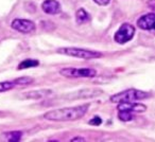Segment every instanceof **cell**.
<instances>
[{
    "instance_id": "cell-14",
    "label": "cell",
    "mask_w": 155,
    "mask_h": 142,
    "mask_svg": "<svg viewBox=\"0 0 155 142\" xmlns=\"http://www.w3.org/2000/svg\"><path fill=\"white\" fill-rule=\"evenodd\" d=\"M5 137L8 141H19L22 137V133L21 131H10V133H5Z\"/></svg>"
},
{
    "instance_id": "cell-19",
    "label": "cell",
    "mask_w": 155,
    "mask_h": 142,
    "mask_svg": "<svg viewBox=\"0 0 155 142\" xmlns=\"http://www.w3.org/2000/svg\"><path fill=\"white\" fill-rule=\"evenodd\" d=\"M97 5H102V7H105V5H107L108 3L110 2V0H94Z\"/></svg>"
},
{
    "instance_id": "cell-2",
    "label": "cell",
    "mask_w": 155,
    "mask_h": 142,
    "mask_svg": "<svg viewBox=\"0 0 155 142\" xmlns=\"http://www.w3.org/2000/svg\"><path fill=\"white\" fill-rule=\"evenodd\" d=\"M58 53L62 55L71 56V57L81 58V60H94V58H100L103 54L101 52L95 51V50L89 49H83V48H77V47H64L58 49Z\"/></svg>"
},
{
    "instance_id": "cell-10",
    "label": "cell",
    "mask_w": 155,
    "mask_h": 142,
    "mask_svg": "<svg viewBox=\"0 0 155 142\" xmlns=\"http://www.w3.org/2000/svg\"><path fill=\"white\" fill-rule=\"evenodd\" d=\"M41 9L46 14L49 15H55L61 12V3L58 0H45L41 3Z\"/></svg>"
},
{
    "instance_id": "cell-12",
    "label": "cell",
    "mask_w": 155,
    "mask_h": 142,
    "mask_svg": "<svg viewBox=\"0 0 155 142\" xmlns=\"http://www.w3.org/2000/svg\"><path fill=\"white\" fill-rule=\"evenodd\" d=\"M75 21L78 24H84L91 21V14L83 8L79 9L75 13Z\"/></svg>"
},
{
    "instance_id": "cell-21",
    "label": "cell",
    "mask_w": 155,
    "mask_h": 142,
    "mask_svg": "<svg viewBox=\"0 0 155 142\" xmlns=\"http://www.w3.org/2000/svg\"><path fill=\"white\" fill-rule=\"evenodd\" d=\"M86 139H84V138L82 137H75V138H72L71 139V141H85Z\"/></svg>"
},
{
    "instance_id": "cell-9",
    "label": "cell",
    "mask_w": 155,
    "mask_h": 142,
    "mask_svg": "<svg viewBox=\"0 0 155 142\" xmlns=\"http://www.w3.org/2000/svg\"><path fill=\"white\" fill-rule=\"evenodd\" d=\"M118 110H127L131 112H144L147 110V106L141 103H135V102H122L119 103Z\"/></svg>"
},
{
    "instance_id": "cell-16",
    "label": "cell",
    "mask_w": 155,
    "mask_h": 142,
    "mask_svg": "<svg viewBox=\"0 0 155 142\" xmlns=\"http://www.w3.org/2000/svg\"><path fill=\"white\" fill-rule=\"evenodd\" d=\"M16 86V84L14 83V81H5V82H0V92L3 91H8L13 89Z\"/></svg>"
},
{
    "instance_id": "cell-11",
    "label": "cell",
    "mask_w": 155,
    "mask_h": 142,
    "mask_svg": "<svg viewBox=\"0 0 155 142\" xmlns=\"http://www.w3.org/2000/svg\"><path fill=\"white\" fill-rule=\"evenodd\" d=\"M53 91L51 89H38V90H31L28 91L24 95L25 98L27 99H32V100H38L46 98L48 95H50Z\"/></svg>"
},
{
    "instance_id": "cell-4",
    "label": "cell",
    "mask_w": 155,
    "mask_h": 142,
    "mask_svg": "<svg viewBox=\"0 0 155 142\" xmlns=\"http://www.w3.org/2000/svg\"><path fill=\"white\" fill-rule=\"evenodd\" d=\"M97 70L94 68H63L60 70V74L69 79H80V78H95L97 76Z\"/></svg>"
},
{
    "instance_id": "cell-8",
    "label": "cell",
    "mask_w": 155,
    "mask_h": 142,
    "mask_svg": "<svg viewBox=\"0 0 155 142\" xmlns=\"http://www.w3.org/2000/svg\"><path fill=\"white\" fill-rule=\"evenodd\" d=\"M137 27L143 31L155 33V13H149L140 16L137 20Z\"/></svg>"
},
{
    "instance_id": "cell-17",
    "label": "cell",
    "mask_w": 155,
    "mask_h": 142,
    "mask_svg": "<svg viewBox=\"0 0 155 142\" xmlns=\"http://www.w3.org/2000/svg\"><path fill=\"white\" fill-rule=\"evenodd\" d=\"M33 82L32 78H29V76H22V78H18L16 80H14V83L16 84V86H26L29 85Z\"/></svg>"
},
{
    "instance_id": "cell-3",
    "label": "cell",
    "mask_w": 155,
    "mask_h": 142,
    "mask_svg": "<svg viewBox=\"0 0 155 142\" xmlns=\"http://www.w3.org/2000/svg\"><path fill=\"white\" fill-rule=\"evenodd\" d=\"M150 97V93L146 92V91L139 90V89H127V90H123L121 92H118L116 95L110 97V102L113 103H122V102H134L138 101V100L147 99Z\"/></svg>"
},
{
    "instance_id": "cell-18",
    "label": "cell",
    "mask_w": 155,
    "mask_h": 142,
    "mask_svg": "<svg viewBox=\"0 0 155 142\" xmlns=\"http://www.w3.org/2000/svg\"><path fill=\"white\" fill-rule=\"evenodd\" d=\"M89 124L91 125H95V126H99V125H101L102 123V119L100 118L99 116H95L94 118H91V120H89Z\"/></svg>"
},
{
    "instance_id": "cell-15",
    "label": "cell",
    "mask_w": 155,
    "mask_h": 142,
    "mask_svg": "<svg viewBox=\"0 0 155 142\" xmlns=\"http://www.w3.org/2000/svg\"><path fill=\"white\" fill-rule=\"evenodd\" d=\"M118 118L119 120L123 121V122H127V121L133 120V115H132L131 111H127V110H119L118 114Z\"/></svg>"
},
{
    "instance_id": "cell-6",
    "label": "cell",
    "mask_w": 155,
    "mask_h": 142,
    "mask_svg": "<svg viewBox=\"0 0 155 142\" xmlns=\"http://www.w3.org/2000/svg\"><path fill=\"white\" fill-rule=\"evenodd\" d=\"M103 90L99 88H86V89H81L79 91L72 92L71 95H67L64 98L70 100H75V99H91V98H95L98 95H102Z\"/></svg>"
},
{
    "instance_id": "cell-13",
    "label": "cell",
    "mask_w": 155,
    "mask_h": 142,
    "mask_svg": "<svg viewBox=\"0 0 155 142\" xmlns=\"http://www.w3.org/2000/svg\"><path fill=\"white\" fill-rule=\"evenodd\" d=\"M39 65V62L37 60H32V58H27V60H22L19 65H18L17 69L18 70H24V69H29V68H34Z\"/></svg>"
},
{
    "instance_id": "cell-7",
    "label": "cell",
    "mask_w": 155,
    "mask_h": 142,
    "mask_svg": "<svg viewBox=\"0 0 155 142\" xmlns=\"http://www.w3.org/2000/svg\"><path fill=\"white\" fill-rule=\"evenodd\" d=\"M11 27L13 30L18 31L24 34H28L35 30V24L32 20L29 19H20V18H16L12 21Z\"/></svg>"
},
{
    "instance_id": "cell-20",
    "label": "cell",
    "mask_w": 155,
    "mask_h": 142,
    "mask_svg": "<svg viewBox=\"0 0 155 142\" xmlns=\"http://www.w3.org/2000/svg\"><path fill=\"white\" fill-rule=\"evenodd\" d=\"M148 5L150 9H152L155 12V0H149L148 1Z\"/></svg>"
},
{
    "instance_id": "cell-1",
    "label": "cell",
    "mask_w": 155,
    "mask_h": 142,
    "mask_svg": "<svg viewBox=\"0 0 155 142\" xmlns=\"http://www.w3.org/2000/svg\"><path fill=\"white\" fill-rule=\"evenodd\" d=\"M88 104L73 106V107H65L58 108V109L49 110L43 116L44 119L49 121H58V122H64V121H74L81 119L88 110Z\"/></svg>"
},
{
    "instance_id": "cell-5",
    "label": "cell",
    "mask_w": 155,
    "mask_h": 142,
    "mask_svg": "<svg viewBox=\"0 0 155 142\" xmlns=\"http://www.w3.org/2000/svg\"><path fill=\"white\" fill-rule=\"evenodd\" d=\"M134 35H135V28H134V26H132L131 24L125 22V24H123L122 26L118 29V31L115 33L114 39L116 43L123 45V44H127V41L132 40Z\"/></svg>"
}]
</instances>
